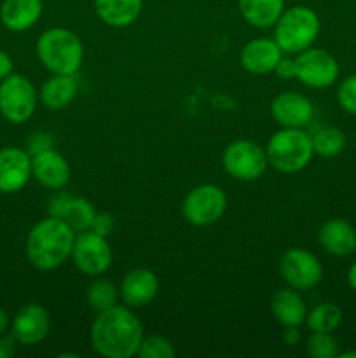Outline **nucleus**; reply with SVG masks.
<instances>
[{"label":"nucleus","mask_w":356,"mask_h":358,"mask_svg":"<svg viewBox=\"0 0 356 358\" xmlns=\"http://www.w3.org/2000/svg\"><path fill=\"white\" fill-rule=\"evenodd\" d=\"M272 73H276L281 80L295 79V59L286 58V56L283 55L281 59L278 62V65L274 66V72Z\"/></svg>","instance_id":"473e14b6"},{"label":"nucleus","mask_w":356,"mask_h":358,"mask_svg":"<svg viewBox=\"0 0 356 358\" xmlns=\"http://www.w3.org/2000/svg\"><path fill=\"white\" fill-rule=\"evenodd\" d=\"M237 6L250 27L265 30L274 27L279 20L285 10V0H237Z\"/></svg>","instance_id":"5701e85b"},{"label":"nucleus","mask_w":356,"mask_h":358,"mask_svg":"<svg viewBox=\"0 0 356 358\" xmlns=\"http://www.w3.org/2000/svg\"><path fill=\"white\" fill-rule=\"evenodd\" d=\"M265 156L272 170L279 173H299L314 157L313 142L304 128H281L269 138Z\"/></svg>","instance_id":"20e7f679"},{"label":"nucleus","mask_w":356,"mask_h":358,"mask_svg":"<svg viewBox=\"0 0 356 358\" xmlns=\"http://www.w3.org/2000/svg\"><path fill=\"white\" fill-rule=\"evenodd\" d=\"M313 142L314 156L320 157H337L346 149V135L342 129L334 128V126H325L316 133L311 135Z\"/></svg>","instance_id":"a878e982"},{"label":"nucleus","mask_w":356,"mask_h":358,"mask_svg":"<svg viewBox=\"0 0 356 358\" xmlns=\"http://www.w3.org/2000/svg\"><path fill=\"white\" fill-rule=\"evenodd\" d=\"M283 341L286 346H297L302 341V334H300L299 327H285L283 331Z\"/></svg>","instance_id":"e433bc0d"},{"label":"nucleus","mask_w":356,"mask_h":358,"mask_svg":"<svg viewBox=\"0 0 356 358\" xmlns=\"http://www.w3.org/2000/svg\"><path fill=\"white\" fill-rule=\"evenodd\" d=\"M112 247L108 240L101 234L93 233V231H84L75 236L72 248L73 266L79 269L82 275L96 278L103 273L108 271L112 266Z\"/></svg>","instance_id":"9d476101"},{"label":"nucleus","mask_w":356,"mask_h":358,"mask_svg":"<svg viewBox=\"0 0 356 358\" xmlns=\"http://www.w3.org/2000/svg\"><path fill=\"white\" fill-rule=\"evenodd\" d=\"M175 353L177 352L170 339L159 334H152L143 336L136 355L140 358H173Z\"/></svg>","instance_id":"c85d7f7f"},{"label":"nucleus","mask_w":356,"mask_h":358,"mask_svg":"<svg viewBox=\"0 0 356 358\" xmlns=\"http://www.w3.org/2000/svg\"><path fill=\"white\" fill-rule=\"evenodd\" d=\"M143 0H94V10L107 27H131L140 17Z\"/></svg>","instance_id":"4be33fe9"},{"label":"nucleus","mask_w":356,"mask_h":358,"mask_svg":"<svg viewBox=\"0 0 356 358\" xmlns=\"http://www.w3.org/2000/svg\"><path fill=\"white\" fill-rule=\"evenodd\" d=\"M51 331V317L47 310L37 303H28L17 310L10 320V334L17 345L35 346L44 341Z\"/></svg>","instance_id":"f8f14e48"},{"label":"nucleus","mask_w":356,"mask_h":358,"mask_svg":"<svg viewBox=\"0 0 356 358\" xmlns=\"http://www.w3.org/2000/svg\"><path fill=\"white\" fill-rule=\"evenodd\" d=\"M145 336L142 322L131 308L117 304L98 313L91 325L89 341L94 352L105 358H131L138 353Z\"/></svg>","instance_id":"f257e3e1"},{"label":"nucleus","mask_w":356,"mask_h":358,"mask_svg":"<svg viewBox=\"0 0 356 358\" xmlns=\"http://www.w3.org/2000/svg\"><path fill=\"white\" fill-rule=\"evenodd\" d=\"M44 13L42 0H3L0 21L10 31H27L38 23Z\"/></svg>","instance_id":"6ab92c4d"},{"label":"nucleus","mask_w":356,"mask_h":358,"mask_svg":"<svg viewBox=\"0 0 356 358\" xmlns=\"http://www.w3.org/2000/svg\"><path fill=\"white\" fill-rule=\"evenodd\" d=\"M37 56L51 73L75 76L84 62V45L72 30L52 27L38 37Z\"/></svg>","instance_id":"7ed1b4c3"},{"label":"nucleus","mask_w":356,"mask_h":358,"mask_svg":"<svg viewBox=\"0 0 356 358\" xmlns=\"http://www.w3.org/2000/svg\"><path fill=\"white\" fill-rule=\"evenodd\" d=\"M337 103L344 112L356 115V73L341 80L337 87Z\"/></svg>","instance_id":"c756f323"},{"label":"nucleus","mask_w":356,"mask_h":358,"mask_svg":"<svg viewBox=\"0 0 356 358\" xmlns=\"http://www.w3.org/2000/svg\"><path fill=\"white\" fill-rule=\"evenodd\" d=\"M278 269L285 283L292 289L306 292L323 280V266L316 255L304 248H288L278 262Z\"/></svg>","instance_id":"9b49d317"},{"label":"nucleus","mask_w":356,"mask_h":358,"mask_svg":"<svg viewBox=\"0 0 356 358\" xmlns=\"http://www.w3.org/2000/svg\"><path fill=\"white\" fill-rule=\"evenodd\" d=\"M86 299H87V306L91 308L93 311L96 313H101V311H107L110 308L117 306L119 299V289L114 285L112 282L103 278H98L87 287V294H86Z\"/></svg>","instance_id":"bb28decb"},{"label":"nucleus","mask_w":356,"mask_h":358,"mask_svg":"<svg viewBox=\"0 0 356 358\" xmlns=\"http://www.w3.org/2000/svg\"><path fill=\"white\" fill-rule=\"evenodd\" d=\"M157 292H159V280H157L156 273L147 268L131 269L122 278L121 287H119L122 304L131 310L149 306L156 299Z\"/></svg>","instance_id":"dca6fc26"},{"label":"nucleus","mask_w":356,"mask_h":358,"mask_svg":"<svg viewBox=\"0 0 356 358\" xmlns=\"http://www.w3.org/2000/svg\"><path fill=\"white\" fill-rule=\"evenodd\" d=\"M337 358H356V350H348V352H339Z\"/></svg>","instance_id":"ea45409f"},{"label":"nucleus","mask_w":356,"mask_h":358,"mask_svg":"<svg viewBox=\"0 0 356 358\" xmlns=\"http://www.w3.org/2000/svg\"><path fill=\"white\" fill-rule=\"evenodd\" d=\"M10 329V318L9 315H7V311L3 310L2 306H0V336L6 334L7 331Z\"/></svg>","instance_id":"4c0bfd02"},{"label":"nucleus","mask_w":356,"mask_h":358,"mask_svg":"<svg viewBox=\"0 0 356 358\" xmlns=\"http://www.w3.org/2000/svg\"><path fill=\"white\" fill-rule=\"evenodd\" d=\"M14 72V62L6 51L0 49V80H3L6 77H9Z\"/></svg>","instance_id":"c9c22d12"},{"label":"nucleus","mask_w":356,"mask_h":358,"mask_svg":"<svg viewBox=\"0 0 356 358\" xmlns=\"http://www.w3.org/2000/svg\"><path fill=\"white\" fill-rule=\"evenodd\" d=\"M38 93L23 73H10L0 80V115L10 124H24L37 108Z\"/></svg>","instance_id":"423d86ee"},{"label":"nucleus","mask_w":356,"mask_h":358,"mask_svg":"<svg viewBox=\"0 0 356 358\" xmlns=\"http://www.w3.org/2000/svg\"><path fill=\"white\" fill-rule=\"evenodd\" d=\"M94 217H96V210H94L93 203L86 198H79V196H70L61 213V219L77 234L91 231Z\"/></svg>","instance_id":"b1692460"},{"label":"nucleus","mask_w":356,"mask_h":358,"mask_svg":"<svg viewBox=\"0 0 356 358\" xmlns=\"http://www.w3.org/2000/svg\"><path fill=\"white\" fill-rule=\"evenodd\" d=\"M227 210V194L216 184L191 189L181 201V215L191 226L208 227L218 222Z\"/></svg>","instance_id":"0eeeda50"},{"label":"nucleus","mask_w":356,"mask_h":358,"mask_svg":"<svg viewBox=\"0 0 356 358\" xmlns=\"http://www.w3.org/2000/svg\"><path fill=\"white\" fill-rule=\"evenodd\" d=\"M31 178V156L20 147L0 149V192L16 194Z\"/></svg>","instance_id":"ddd939ff"},{"label":"nucleus","mask_w":356,"mask_h":358,"mask_svg":"<svg viewBox=\"0 0 356 358\" xmlns=\"http://www.w3.org/2000/svg\"><path fill=\"white\" fill-rule=\"evenodd\" d=\"M17 341L14 339L13 334H2L0 336V358H10L16 353Z\"/></svg>","instance_id":"f704fd0d"},{"label":"nucleus","mask_w":356,"mask_h":358,"mask_svg":"<svg viewBox=\"0 0 356 358\" xmlns=\"http://www.w3.org/2000/svg\"><path fill=\"white\" fill-rule=\"evenodd\" d=\"M222 164L227 175L239 182H255L269 168L265 149L251 140H234L223 149Z\"/></svg>","instance_id":"6e6552de"},{"label":"nucleus","mask_w":356,"mask_h":358,"mask_svg":"<svg viewBox=\"0 0 356 358\" xmlns=\"http://www.w3.org/2000/svg\"><path fill=\"white\" fill-rule=\"evenodd\" d=\"M114 226H115L114 217H112L110 213H98L96 212V217H94L91 231L96 234H101V236L108 238L112 234V231H114Z\"/></svg>","instance_id":"2f4dec72"},{"label":"nucleus","mask_w":356,"mask_h":358,"mask_svg":"<svg viewBox=\"0 0 356 358\" xmlns=\"http://www.w3.org/2000/svg\"><path fill=\"white\" fill-rule=\"evenodd\" d=\"M348 283L353 290L356 292V261L349 266L348 269Z\"/></svg>","instance_id":"58836bf2"},{"label":"nucleus","mask_w":356,"mask_h":358,"mask_svg":"<svg viewBox=\"0 0 356 358\" xmlns=\"http://www.w3.org/2000/svg\"><path fill=\"white\" fill-rule=\"evenodd\" d=\"M318 241L327 254L349 257L356 252V229L344 219H330L318 231Z\"/></svg>","instance_id":"a211bd4d"},{"label":"nucleus","mask_w":356,"mask_h":358,"mask_svg":"<svg viewBox=\"0 0 356 358\" xmlns=\"http://www.w3.org/2000/svg\"><path fill=\"white\" fill-rule=\"evenodd\" d=\"M77 233L58 217L47 215L28 231L24 252L38 271H52L65 264L72 255Z\"/></svg>","instance_id":"f03ea898"},{"label":"nucleus","mask_w":356,"mask_h":358,"mask_svg":"<svg viewBox=\"0 0 356 358\" xmlns=\"http://www.w3.org/2000/svg\"><path fill=\"white\" fill-rule=\"evenodd\" d=\"M79 93V83L75 76L52 73L38 91V100L47 110L58 112L68 107Z\"/></svg>","instance_id":"412c9836"},{"label":"nucleus","mask_w":356,"mask_h":358,"mask_svg":"<svg viewBox=\"0 0 356 358\" xmlns=\"http://www.w3.org/2000/svg\"><path fill=\"white\" fill-rule=\"evenodd\" d=\"M342 310L334 303H320L307 311L306 325L311 332H330L334 334L342 324Z\"/></svg>","instance_id":"393cba45"},{"label":"nucleus","mask_w":356,"mask_h":358,"mask_svg":"<svg viewBox=\"0 0 356 358\" xmlns=\"http://www.w3.org/2000/svg\"><path fill=\"white\" fill-rule=\"evenodd\" d=\"M271 115L281 128H306L314 117V105L297 91H283L271 101Z\"/></svg>","instance_id":"4468645a"},{"label":"nucleus","mask_w":356,"mask_h":358,"mask_svg":"<svg viewBox=\"0 0 356 358\" xmlns=\"http://www.w3.org/2000/svg\"><path fill=\"white\" fill-rule=\"evenodd\" d=\"M306 352L313 358H337L339 345L330 332H311L306 341Z\"/></svg>","instance_id":"cd10ccee"},{"label":"nucleus","mask_w":356,"mask_h":358,"mask_svg":"<svg viewBox=\"0 0 356 358\" xmlns=\"http://www.w3.org/2000/svg\"><path fill=\"white\" fill-rule=\"evenodd\" d=\"M271 313L283 327H300L306 324L307 306L300 290L292 287L279 289L271 299Z\"/></svg>","instance_id":"aec40b11"},{"label":"nucleus","mask_w":356,"mask_h":358,"mask_svg":"<svg viewBox=\"0 0 356 358\" xmlns=\"http://www.w3.org/2000/svg\"><path fill=\"white\" fill-rule=\"evenodd\" d=\"M52 147H54V138L51 136V133H34L27 143V150L30 156H35L45 149H52Z\"/></svg>","instance_id":"7c9ffc66"},{"label":"nucleus","mask_w":356,"mask_h":358,"mask_svg":"<svg viewBox=\"0 0 356 358\" xmlns=\"http://www.w3.org/2000/svg\"><path fill=\"white\" fill-rule=\"evenodd\" d=\"M72 170L68 161L54 147L31 156V178H35L42 187L59 191L68 184Z\"/></svg>","instance_id":"2eb2a0df"},{"label":"nucleus","mask_w":356,"mask_h":358,"mask_svg":"<svg viewBox=\"0 0 356 358\" xmlns=\"http://www.w3.org/2000/svg\"><path fill=\"white\" fill-rule=\"evenodd\" d=\"M295 79L311 90H327L337 83L341 66L327 49L307 48L295 55Z\"/></svg>","instance_id":"1a4fd4ad"},{"label":"nucleus","mask_w":356,"mask_h":358,"mask_svg":"<svg viewBox=\"0 0 356 358\" xmlns=\"http://www.w3.org/2000/svg\"><path fill=\"white\" fill-rule=\"evenodd\" d=\"M321 23L318 14L307 6H293L283 10L274 24V41L283 55L295 56L311 48L318 38Z\"/></svg>","instance_id":"39448f33"},{"label":"nucleus","mask_w":356,"mask_h":358,"mask_svg":"<svg viewBox=\"0 0 356 358\" xmlns=\"http://www.w3.org/2000/svg\"><path fill=\"white\" fill-rule=\"evenodd\" d=\"M283 51L274 38L258 37L246 42L239 52V62L246 72L253 76H265L274 72V66L281 59Z\"/></svg>","instance_id":"f3484780"},{"label":"nucleus","mask_w":356,"mask_h":358,"mask_svg":"<svg viewBox=\"0 0 356 358\" xmlns=\"http://www.w3.org/2000/svg\"><path fill=\"white\" fill-rule=\"evenodd\" d=\"M70 196L65 194V192H58L56 196H52L51 199H49V206H47V212L49 215L52 217H58V219H61V213H63V208H65L66 201H68Z\"/></svg>","instance_id":"72a5a7b5"}]
</instances>
